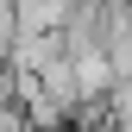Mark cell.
<instances>
[{
    "label": "cell",
    "mask_w": 132,
    "mask_h": 132,
    "mask_svg": "<svg viewBox=\"0 0 132 132\" xmlns=\"http://www.w3.org/2000/svg\"><path fill=\"white\" fill-rule=\"evenodd\" d=\"M76 0H13V19H19V38H51V31L69 25Z\"/></svg>",
    "instance_id": "cell-1"
}]
</instances>
